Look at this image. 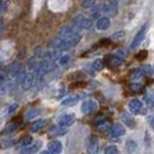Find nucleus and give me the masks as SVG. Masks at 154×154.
Segmentation results:
<instances>
[{"label":"nucleus","mask_w":154,"mask_h":154,"mask_svg":"<svg viewBox=\"0 0 154 154\" xmlns=\"http://www.w3.org/2000/svg\"><path fill=\"white\" fill-rule=\"evenodd\" d=\"M42 146V141H37L35 144H30L28 146L22 147L21 148V154H35L39 151V148Z\"/></svg>","instance_id":"8"},{"label":"nucleus","mask_w":154,"mask_h":154,"mask_svg":"<svg viewBox=\"0 0 154 154\" xmlns=\"http://www.w3.org/2000/svg\"><path fill=\"white\" fill-rule=\"evenodd\" d=\"M39 154H54L51 151H49V149H44V151H42Z\"/></svg>","instance_id":"33"},{"label":"nucleus","mask_w":154,"mask_h":154,"mask_svg":"<svg viewBox=\"0 0 154 154\" xmlns=\"http://www.w3.org/2000/svg\"><path fill=\"white\" fill-rule=\"evenodd\" d=\"M59 36H60L62 38L69 41V43H72L73 45H77L78 43L80 42V39H81V34H80L79 29L75 28L74 26H73V27H71V26H65V27L60 28V30H59Z\"/></svg>","instance_id":"1"},{"label":"nucleus","mask_w":154,"mask_h":154,"mask_svg":"<svg viewBox=\"0 0 154 154\" xmlns=\"http://www.w3.org/2000/svg\"><path fill=\"white\" fill-rule=\"evenodd\" d=\"M81 5L84 8H92L94 7V0H84Z\"/></svg>","instance_id":"25"},{"label":"nucleus","mask_w":154,"mask_h":154,"mask_svg":"<svg viewBox=\"0 0 154 154\" xmlns=\"http://www.w3.org/2000/svg\"><path fill=\"white\" fill-rule=\"evenodd\" d=\"M122 36H124V31H117L112 35V38H119Z\"/></svg>","instance_id":"31"},{"label":"nucleus","mask_w":154,"mask_h":154,"mask_svg":"<svg viewBox=\"0 0 154 154\" xmlns=\"http://www.w3.org/2000/svg\"><path fill=\"white\" fill-rule=\"evenodd\" d=\"M1 28H2V22L0 21V29H1Z\"/></svg>","instance_id":"35"},{"label":"nucleus","mask_w":154,"mask_h":154,"mask_svg":"<svg viewBox=\"0 0 154 154\" xmlns=\"http://www.w3.org/2000/svg\"><path fill=\"white\" fill-rule=\"evenodd\" d=\"M146 102L148 103V104L154 103V93L153 92H149L146 95Z\"/></svg>","instance_id":"26"},{"label":"nucleus","mask_w":154,"mask_h":154,"mask_svg":"<svg viewBox=\"0 0 154 154\" xmlns=\"http://www.w3.org/2000/svg\"><path fill=\"white\" fill-rule=\"evenodd\" d=\"M79 100H80V96H79V95L72 94V95H69L67 97H65V99L62 101V104L63 106H73V104H75Z\"/></svg>","instance_id":"15"},{"label":"nucleus","mask_w":154,"mask_h":154,"mask_svg":"<svg viewBox=\"0 0 154 154\" xmlns=\"http://www.w3.org/2000/svg\"><path fill=\"white\" fill-rule=\"evenodd\" d=\"M19 128V123L17 122H11V123H8L6 125V128H5V130H4V134H6V133H12V132H14Z\"/></svg>","instance_id":"20"},{"label":"nucleus","mask_w":154,"mask_h":154,"mask_svg":"<svg viewBox=\"0 0 154 154\" xmlns=\"http://www.w3.org/2000/svg\"><path fill=\"white\" fill-rule=\"evenodd\" d=\"M73 24L78 29H89L92 27L93 21L84 15H77L73 17Z\"/></svg>","instance_id":"2"},{"label":"nucleus","mask_w":154,"mask_h":154,"mask_svg":"<svg viewBox=\"0 0 154 154\" xmlns=\"http://www.w3.org/2000/svg\"><path fill=\"white\" fill-rule=\"evenodd\" d=\"M147 29H148V27L147 26H144L140 30L138 31V34L134 36V38L132 41V44H131V49H136V48H138L140 45V43H143V41L145 38V36H146V32H147Z\"/></svg>","instance_id":"5"},{"label":"nucleus","mask_w":154,"mask_h":154,"mask_svg":"<svg viewBox=\"0 0 154 154\" xmlns=\"http://www.w3.org/2000/svg\"><path fill=\"white\" fill-rule=\"evenodd\" d=\"M34 82H35V74L34 73H26V75L23 77L20 84H21L23 89H29L32 87Z\"/></svg>","instance_id":"7"},{"label":"nucleus","mask_w":154,"mask_h":154,"mask_svg":"<svg viewBox=\"0 0 154 154\" xmlns=\"http://www.w3.org/2000/svg\"><path fill=\"white\" fill-rule=\"evenodd\" d=\"M69 59H71V58H69V54H64V56H60V57L58 58V62H59L60 65H66V64H69Z\"/></svg>","instance_id":"24"},{"label":"nucleus","mask_w":154,"mask_h":154,"mask_svg":"<svg viewBox=\"0 0 154 154\" xmlns=\"http://www.w3.org/2000/svg\"><path fill=\"white\" fill-rule=\"evenodd\" d=\"M30 144H32V138L31 137H27V138L23 139V141L21 143V146L26 147L28 146V145H30Z\"/></svg>","instance_id":"28"},{"label":"nucleus","mask_w":154,"mask_h":154,"mask_svg":"<svg viewBox=\"0 0 154 154\" xmlns=\"http://www.w3.org/2000/svg\"><path fill=\"white\" fill-rule=\"evenodd\" d=\"M122 121L124 122V124H126L130 128H133V125H134L133 117H131L128 112H122Z\"/></svg>","instance_id":"18"},{"label":"nucleus","mask_w":154,"mask_h":154,"mask_svg":"<svg viewBox=\"0 0 154 154\" xmlns=\"http://www.w3.org/2000/svg\"><path fill=\"white\" fill-rule=\"evenodd\" d=\"M6 9H7V4H6V1H5V0H0V14L5 13Z\"/></svg>","instance_id":"27"},{"label":"nucleus","mask_w":154,"mask_h":154,"mask_svg":"<svg viewBox=\"0 0 154 154\" xmlns=\"http://www.w3.org/2000/svg\"><path fill=\"white\" fill-rule=\"evenodd\" d=\"M104 153L106 154H121L118 148L116 146H108L106 149H104Z\"/></svg>","instance_id":"23"},{"label":"nucleus","mask_w":154,"mask_h":154,"mask_svg":"<svg viewBox=\"0 0 154 154\" xmlns=\"http://www.w3.org/2000/svg\"><path fill=\"white\" fill-rule=\"evenodd\" d=\"M87 149L89 154H96L97 149H99V145H97V139L95 138L94 136H92L91 138L88 139V145H87Z\"/></svg>","instance_id":"14"},{"label":"nucleus","mask_w":154,"mask_h":154,"mask_svg":"<svg viewBox=\"0 0 154 154\" xmlns=\"http://www.w3.org/2000/svg\"><path fill=\"white\" fill-rule=\"evenodd\" d=\"M96 126H97V129L100 130V131H107L110 129V126H111V123L109 122V121H106V119H103V121H100V122H97L96 123Z\"/></svg>","instance_id":"19"},{"label":"nucleus","mask_w":154,"mask_h":154,"mask_svg":"<svg viewBox=\"0 0 154 154\" xmlns=\"http://www.w3.org/2000/svg\"><path fill=\"white\" fill-rule=\"evenodd\" d=\"M124 133H125L124 126H122L121 124H115L110 130V137L111 138H119V137L124 136Z\"/></svg>","instance_id":"10"},{"label":"nucleus","mask_w":154,"mask_h":154,"mask_svg":"<svg viewBox=\"0 0 154 154\" xmlns=\"http://www.w3.org/2000/svg\"><path fill=\"white\" fill-rule=\"evenodd\" d=\"M151 126H152V129L154 130V117H153V119L151 121Z\"/></svg>","instance_id":"34"},{"label":"nucleus","mask_w":154,"mask_h":154,"mask_svg":"<svg viewBox=\"0 0 154 154\" xmlns=\"http://www.w3.org/2000/svg\"><path fill=\"white\" fill-rule=\"evenodd\" d=\"M93 69H95V71H101V69H103V66H104V64H103V60L102 59H95L94 63H93Z\"/></svg>","instance_id":"22"},{"label":"nucleus","mask_w":154,"mask_h":154,"mask_svg":"<svg viewBox=\"0 0 154 154\" xmlns=\"http://www.w3.org/2000/svg\"><path fill=\"white\" fill-rule=\"evenodd\" d=\"M102 13L107 14V15L114 16L117 14V5H112L110 2H106L104 5H102Z\"/></svg>","instance_id":"11"},{"label":"nucleus","mask_w":154,"mask_h":154,"mask_svg":"<svg viewBox=\"0 0 154 154\" xmlns=\"http://www.w3.org/2000/svg\"><path fill=\"white\" fill-rule=\"evenodd\" d=\"M131 88H132V91H134V92H138L139 88H141V86H140V85H136V84H134V85L131 86Z\"/></svg>","instance_id":"32"},{"label":"nucleus","mask_w":154,"mask_h":154,"mask_svg":"<svg viewBox=\"0 0 154 154\" xmlns=\"http://www.w3.org/2000/svg\"><path fill=\"white\" fill-rule=\"evenodd\" d=\"M17 107H19V104H17V103H13V104H11V106L8 107L7 111L9 112V114H11V112H13V111H14V110H15Z\"/></svg>","instance_id":"30"},{"label":"nucleus","mask_w":154,"mask_h":154,"mask_svg":"<svg viewBox=\"0 0 154 154\" xmlns=\"http://www.w3.org/2000/svg\"><path fill=\"white\" fill-rule=\"evenodd\" d=\"M39 114H41V110H39V109L31 108V109H29L27 112H26L24 117H26V119H27V121H30V119L35 118V117H38Z\"/></svg>","instance_id":"17"},{"label":"nucleus","mask_w":154,"mask_h":154,"mask_svg":"<svg viewBox=\"0 0 154 154\" xmlns=\"http://www.w3.org/2000/svg\"><path fill=\"white\" fill-rule=\"evenodd\" d=\"M97 109V103L93 100H87L81 104V111L82 114H91Z\"/></svg>","instance_id":"6"},{"label":"nucleus","mask_w":154,"mask_h":154,"mask_svg":"<svg viewBox=\"0 0 154 154\" xmlns=\"http://www.w3.org/2000/svg\"><path fill=\"white\" fill-rule=\"evenodd\" d=\"M125 147H126L128 153L131 154L137 149V143H136V141H133V140H128V141H126V146Z\"/></svg>","instance_id":"21"},{"label":"nucleus","mask_w":154,"mask_h":154,"mask_svg":"<svg viewBox=\"0 0 154 154\" xmlns=\"http://www.w3.org/2000/svg\"><path fill=\"white\" fill-rule=\"evenodd\" d=\"M49 151L54 154H60L63 151V144L59 140H52L49 143Z\"/></svg>","instance_id":"13"},{"label":"nucleus","mask_w":154,"mask_h":154,"mask_svg":"<svg viewBox=\"0 0 154 154\" xmlns=\"http://www.w3.org/2000/svg\"><path fill=\"white\" fill-rule=\"evenodd\" d=\"M1 144H2V147H11L15 144V141L14 140H4Z\"/></svg>","instance_id":"29"},{"label":"nucleus","mask_w":154,"mask_h":154,"mask_svg":"<svg viewBox=\"0 0 154 154\" xmlns=\"http://www.w3.org/2000/svg\"><path fill=\"white\" fill-rule=\"evenodd\" d=\"M74 121H75V116L73 115V114H63L58 117V125L59 126H62V128H69L72 124L74 123Z\"/></svg>","instance_id":"4"},{"label":"nucleus","mask_w":154,"mask_h":154,"mask_svg":"<svg viewBox=\"0 0 154 154\" xmlns=\"http://www.w3.org/2000/svg\"><path fill=\"white\" fill-rule=\"evenodd\" d=\"M46 122L44 119H38V121H36V122H34V123L31 124L30 126V130L32 132H38L39 130H42L44 126H45Z\"/></svg>","instance_id":"16"},{"label":"nucleus","mask_w":154,"mask_h":154,"mask_svg":"<svg viewBox=\"0 0 154 154\" xmlns=\"http://www.w3.org/2000/svg\"><path fill=\"white\" fill-rule=\"evenodd\" d=\"M128 107H129L130 111H131L133 115H138V114L141 112V110H143V103L138 100H131L129 102Z\"/></svg>","instance_id":"9"},{"label":"nucleus","mask_w":154,"mask_h":154,"mask_svg":"<svg viewBox=\"0 0 154 154\" xmlns=\"http://www.w3.org/2000/svg\"><path fill=\"white\" fill-rule=\"evenodd\" d=\"M109 27H110V19H109L108 16L101 17L96 22V29L97 30H107Z\"/></svg>","instance_id":"12"},{"label":"nucleus","mask_w":154,"mask_h":154,"mask_svg":"<svg viewBox=\"0 0 154 154\" xmlns=\"http://www.w3.org/2000/svg\"><path fill=\"white\" fill-rule=\"evenodd\" d=\"M51 48L54 50H58V51H63V50H67L69 48L74 46L72 43H69V41L62 38V37H58V38H54L52 42H51Z\"/></svg>","instance_id":"3"}]
</instances>
